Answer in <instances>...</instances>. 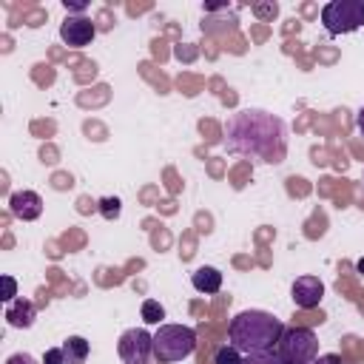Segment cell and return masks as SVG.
<instances>
[{
	"label": "cell",
	"instance_id": "1",
	"mask_svg": "<svg viewBox=\"0 0 364 364\" xmlns=\"http://www.w3.org/2000/svg\"><path fill=\"white\" fill-rule=\"evenodd\" d=\"M225 151L253 162L279 165L287 156V125L270 111L242 108L225 122Z\"/></svg>",
	"mask_w": 364,
	"mask_h": 364
},
{
	"label": "cell",
	"instance_id": "2",
	"mask_svg": "<svg viewBox=\"0 0 364 364\" xmlns=\"http://www.w3.org/2000/svg\"><path fill=\"white\" fill-rule=\"evenodd\" d=\"M282 333L284 324L267 310H242L228 324V341L245 355L276 350Z\"/></svg>",
	"mask_w": 364,
	"mask_h": 364
},
{
	"label": "cell",
	"instance_id": "3",
	"mask_svg": "<svg viewBox=\"0 0 364 364\" xmlns=\"http://www.w3.org/2000/svg\"><path fill=\"white\" fill-rule=\"evenodd\" d=\"M196 350V333L188 324H159L154 333V355L165 364L182 361Z\"/></svg>",
	"mask_w": 364,
	"mask_h": 364
},
{
	"label": "cell",
	"instance_id": "4",
	"mask_svg": "<svg viewBox=\"0 0 364 364\" xmlns=\"http://www.w3.org/2000/svg\"><path fill=\"white\" fill-rule=\"evenodd\" d=\"M276 353L284 364H310L318 355V338L310 327H284Z\"/></svg>",
	"mask_w": 364,
	"mask_h": 364
},
{
	"label": "cell",
	"instance_id": "5",
	"mask_svg": "<svg viewBox=\"0 0 364 364\" xmlns=\"http://www.w3.org/2000/svg\"><path fill=\"white\" fill-rule=\"evenodd\" d=\"M321 23L330 34H350L364 26V3L361 0H333L321 9Z\"/></svg>",
	"mask_w": 364,
	"mask_h": 364
},
{
	"label": "cell",
	"instance_id": "6",
	"mask_svg": "<svg viewBox=\"0 0 364 364\" xmlns=\"http://www.w3.org/2000/svg\"><path fill=\"white\" fill-rule=\"evenodd\" d=\"M117 353L125 364H145L148 355L154 353V336L145 327H131L119 336L117 341Z\"/></svg>",
	"mask_w": 364,
	"mask_h": 364
},
{
	"label": "cell",
	"instance_id": "7",
	"mask_svg": "<svg viewBox=\"0 0 364 364\" xmlns=\"http://www.w3.org/2000/svg\"><path fill=\"white\" fill-rule=\"evenodd\" d=\"M60 37L65 46L71 48H82L88 46L94 37H97V26L91 23V17H77V14H68L60 26Z\"/></svg>",
	"mask_w": 364,
	"mask_h": 364
},
{
	"label": "cell",
	"instance_id": "8",
	"mask_svg": "<svg viewBox=\"0 0 364 364\" xmlns=\"http://www.w3.org/2000/svg\"><path fill=\"white\" fill-rule=\"evenodd\" d=\"M290 299L301 307V310H313L321 304L324 299V284L318 276H299L290 287Z\"/></svg>",
	"mask_w": 364,
	"mask_h": 364
},
{
	"label": "cell",
	"instance_id": "9",
	"mask_svg": "<svg viewBox=\"0 0 364 364\" xmlns=\"http://www.w3.org/2000/svg\"><path fill=\"white\" fill-rule=\"evenodd\" d=\"M9 210L23 222H34L43 213V199L34 191H14L9 196Z\"/></svg>",
	"mask_w": 364,
	"mask_h": 364
},
{
	"label": "cell",
	"instance_id": "10",
	"mask_svg": "<svg viewBox=\"0 0 364 364\" xmlns=\"http://www.w3.org/2000/svg\"><path fill=\"white\" fill-rule=\"evenodd\" d=\"M34 318H37V307H34L28 299H14V301H9V307H6V321H9L11 327L26 330V327L34 324Z\"/></svg>",
	"mask_w": 364,
	"mask_h": 364
},
{
	"label": "cell",
	"instance_id": "11",
	"mask_svg": "<svg viewBox=\"0 0 364 364\" xmlns=\"http://www.w3.org/2000/svg\"><path fill=\"white\" fill-rule=\"evenodd\" d=\"M191 284H193L199 293H219V287H222V273H219L216 267H210V264H202V267H196V270L191 273Z\"/></svg>",
	"mask_w": 364,
	"mask_h": 364
},
{
	"label": "cell",
	"instance_id": "12",
	"mask_svg": "<svg viewBox=\"0 0 364 364\" xmlns=\"http://www.w3.org/2000/svg\"><path fill=\"white\" fill-rule=\"evenodd\" d=\"M63 350H65V355H68V364H82L85 358H88V341L82 338V336H68L65 341H63Z\"/></svg>",
	"mask_w": 364,
	"mask_h": 364
},
{
	"label": "cell",
	"instance_id": "13",
	"mask_svg": "<svg viewBox=\"0 0 364 364\" xmlns=\"http://www.w3.org/2000/svg\"><path fill=\"white\" fill-rule=\"evenodd\" d=\"M97 210H100L102 219L114 222V219H119V213H122V202H119L117 196H102V199L97 202Z\"/></svg>",
	"mask_w": 364,
	"mask_h": 364
},
{
	"label": "cell",
	"instance_id": "14",
	"mask_svg": "<svg viewBox=\"0 0 364 364\" xmlns=\"http://www.w3.org/2000/svg\"><path fill=\"white\" fill-rule=\"evenodd\" d=\"M162 318H165V307L156 299H145L142 301V321L145 324H162Z\"/></svg>",
	"mask_w": 364,
	"mask_h": 364
},
{
	"label": "cell",
	"instance_id": "15",
	"mask_svg": "<svg viewBox=\"0 0 364 364\" xmlns=\"http://www.w3.org/2000/svg\"><path fill=\"white\" fill-rule=\"evenodd\" d=\"M242 353L233 347V344H225V347H219L216 350V355H213V364H242Z\"/></svg>",
	"mask_w": 364,
	"mask_h": 364
},
{
	"label": "cell",
	"instance_id": "16",
	"mask_svg": "<svg viewBox=\"0 0 364 364\" xmlns=\"http://www.w3.org/2000/svg\"><path fill=\"white\" fill-rule=\"evenodd\" d=\"M242 364H284V361L279 358L276 350H270V353H253V355H245Z\"/></svg>",
	"mask_w": 364,
	"mask_h": 364
},
{
	"label": "cell",
	"instance_id": "17",
	"mask_svg": "<svg viewBox=\"0 0 364 364\" xmlns=\"http://www.w3.org/2000/svg\"><path fill=\"white\" fill-rule=\"evenodd\" d=\"M43 364H68V355H65L63 347H51V350H46Z\"/></svg>",
	"mask_w": 364,
	"mask_h": 364
},
{
	"label": "cell",
	"instance_id": "18",
	"mask_svg": "<svg viewBox=\"0 0 364 364\" xmlns=\"http://www.w3.org/2000/svg\"><path fill=\"white\" fill-rule=\"evenodd\" d=\"M3 301H14V296H17V282L11 279V276H3Z\"/></svg>",
	"mask_w": 364,
	"mask_h": 364
},
{
	"label": "cell",
	"instance_id": "19",
	"mask_svg": "<svg viewBox=\"0 0 364 364\" xmlns=\"http://www.w3.org/2000/svg\"><path fill=\"white\" fill-rule=\"evenodd\" d=\"M6 364H40V361L34 355H28V353H14V355L6 358Z\"/></svg>",
	"mask_w": 364,
	"mask_h": 364
},
{
	"label": "cell",
	"instance_id": "20",
	"mask_svg": "<svg viewBox=\"0 0 364 364\" xmlns=\"http://www.w3.org/2000/svg\"><path fill=\"white\" fill-rule=\"evenodd\" d=\"M310 364H341V355H336V353H324V355H316Z\"/></svg>",
	"mask_w": 364,
	"mask_h": 364
},
{
	"label": "cell",
	"instance_id": "21",
	"mask_svg": "<svg viewBox=\"0 0 364 364\" xmlns=\"http://www.w3.org/2000/svg\"><path fill=\"white\" fill-rule=\"evenodd\" d=\"M63 6H65V11H68V14H71V11H74V14H77V17H82V11H85V9H88V3H68V0H65V3H63Z\"/></svg>",
	"mask_w": 364,
	"mask_h": 364
},
{
	"label": "cell",
	"instance_id": "22",
	"mask_svg": "<svg viewBox=\"0 0 364 364\" xmlns=\"http://www.w3.org/2000/svg\"><path fill=\"white\" fill-rule=\"evenodd\" d=\"M253 11H256L259 17H273V14L279 11V6H276V3H273V6H256Z\"/></svg>",
	"mask_w": 364,
	"mask_h": 364
},
{
	"label": "cell",
	"instance_id": "23",
	"mask_svg": "<svg viewBox=\"0 0 364 364\" xmlns=\"http://www.w3.org/2000/svg\"><path fill=\"white\" fill-rule=\"evenodd\" d=\"M355 125H358V131H361V136H364V105H361V111H358V117H355Z\"/></svg>",
	"mask_w": 364,
	"mask_h": 364
},
{
	"label": "cell",
	"instance_id": "24",
	"mask_svg": "<svg viewBox=\"0 0 364 364\" xmlns=\"http://www.w3.org/2000/svg\"><path fill=\"white\" fill-rule=\"evenodd\" d=\"M355 267H358V273H364V259H358V262H355Z\"/></svg>",
	"mask_w": 364,
	"mask_h": 364
},
{
	"label": "cell",
	"instance_id": "25",
	"mask_svg": "<svg viewBox=\"0 0 364 364\" xmlns=\"http://www.w3.org/2000/svg\"><path fill=\"white\" fill-rule=\"evenodd\" d=\"M361 182H364V173H361Z\"/></svg>",
	"mask_w": 364,
	"mask_h": 364
}]
</instances>
